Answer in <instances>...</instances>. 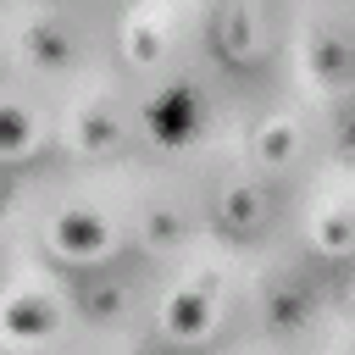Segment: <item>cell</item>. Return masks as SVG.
<instances>
[{
	"mask_svg": "<svg viewBox=\"0 0 355 355\" xmlns=\"http://www.w3.org/2000/svg\"><path fill=\"white\" fill-rule=\"evenodd\" d=\"M205 122H211V100L194 78H166L139 105V128L155 150H189L205 133Z\"/></svg>",
	"mask_w": 355,
	"mask_h": 355,
	"instance_id": "obj_1",
	"label": "cell"
},
{
	"mask_svg": "<svg viewBox=\"0 0 355 355\" xmlns=\"http://www.w3.org/2000/svg\"><path fill=\"white\" fill-rule=\"evenodd\" d=\"M44 244L55 261H72V266H94L116 250V227L94 211V205H61L50 222H44Z\"/></svg>",
	"mask_w": 355,
	"mask_h": 355,
	"instance_id": "obj_2",
	"label": "cell"
},
{
	"mask_svg": "<svg viewBox=\"0 0 355 355\" xmlns=\"http://www.w3.org/2000/svg\"><path fill=\"white\" fill-rule=\"evenodd\" d=\"M205 39H211V55L227 61V67H255V55L266 50V17L255 6H216L211 22H205Z\"/></svg>",
	"mask_w": 355,
	"mask_h": 355,
	"instance_id": "obj_3",
	"label": "cell"
},
{
	"mask_svg": "<svg viewBox=\"0 0 355 355\" xmlns=\"http://www.w3.org/2000/svg\"><path fill=\"white\" fill-rule=\"evenodd\" d=\"M216 322H222V305H216V294H205V288H194V283H183V288H172L166 300H161V327H166V338L172 344H205L211 333H216Z\"/></svg>",
	"mask_w": 355,
	"mask_h": 355,
	"instance_id": "obj_4",
	"label": "cell"
},
{
	"mask_svg": "<svg viewBox=\"0 0 355 355\" xmlns=\"http://www.w3.org/2000/svg\"><path fill=\"white\" fill-rule=\"evenodd\" d=\"M0 327H6V338L17 344V349H33V344H44L55 327H61V311H55V300L44 294V288H11L6 294V311H0Z\"/></svg>",
	"mask_w": 355,
	"mask_h": 355,
	"instance_id": "obj_5",
	"label": "cell"
},
{
	"mask_svg": "<svg viewBox=\"0 0 355 355\" xmlns=\"http://www.w3.org/2000/svg\"><path fill=\"white\" fill-rule=\"evenodd\" d=\"M305 78L316 89H349L355 83V33L344 28H316L305 39Z\"/></svg>",
	"mask_w": 355,
	"mask_h": 355,
	"instance_id": "obj_6",
	"label": "cell"
},
{
	"mask_svg": "<svg viewBox=\"0 0 355 355\" xmlns=\"http://www.w3.org/2000/svg\"><path fill=\"white\" fill-rule=\"evenodd\" d=\"M266 211H272V200H266V183H255V178H233L211 194V222L222 233H255V227H266Z\"/></svg>",
	"mask_w": 355,
	"mask_h": 355,
	"instance_id": "obj_7",
	"label": "cell"
},
{
	"mask_svg": "<svg viewBox=\"0 0 355 355\" xmlns=\"http://www.w3.org/2000/svg\"><path fill=\"white\" fill-rule=\"evenodd\" d=\"M311 316H316V300H311V288H305V283H294V277H283V283H272V288L261 294V327H266V333H277V338L305 333V327H311Z\"/></svg>",
	"mask_w": 355,
	"mask_h": 355,
	"instance_id": "obj_8",
	"label": "cell"
},
{
	"mask_svg": "<svg viewBox=\"0 0 355 355\" xmlns=\"http://www.w3.org/2000/svg\"><path fill=\"white\" fill-rule=\"evenodd\" d=\"M39 144H44V116L22 94H6V105H0V155L6 161H28Z\"/></svg>",
	"mask_w": 355,
	"mask_h": 355,
	"instance_id": "obj_9",
	"label": "cell"
},
{
	"mask_svg": "<svg viewBox=\"0 0 355 355\" xmlns=\"http://www.w3.org/2000/svg\"><path fill=\"white\" fill-rule=\"evenodd\" d=\"M22 55H28L33 67H44V72H61V67L78 55V33H72L61 17H39V22L22 33Z\"/></svg>",
	"mask_w": 355,
	"mask_h": 355,
	"instance_id": "obj_10",
	"label": "cell"
},
{
	"mask_svg": "<svg viewBox=\"0 0 355 355\" xmlns=\"http://www.w3.org/2000/svg\"><path fill=\"white\" fill-rule=\"evenodd\" d=\"M250 155H255V166H266V172H288V166L300 161V128H294L288 116H266V122H255V133H250Z\"/></svg>",
	"mask_w": 355,
	"mask_h": 355,
	"instance_id": "obj_11",
	"label": "cell"
},
{
	"mask_svg": "<svg viewBox=\"0 0 355 355\" xmlns=\"http://www.w3.org/2000/svg\"><path fill=\"white\" fill-rule=\"evenodd\" d=\"M116 44H122V61H128V67H155V61L166 55V28H161V17L133 11V17H122Z\"/></svg>",
	"mask_w": 355,
	"mask_h": 355,
	"instance_id": "obj_12",
	"label": "cell"
},
{
	"mask_svg": "<svg viewBox=\"0 0 355 355\" xmlns=\"http://www.w3.org/2000/svg\"><path fill=\"white\" fill-rule=\"evenodd\" d=\"M72 144H78L83 155H111V150H122V116H116L111 105H83L78 122H72Z\"/></svg>",
	"mask_w": 355,
	"mask_h": 355,
	"instance_id": "obj_13",
	"label": "cell"
},
{
	"mask_svg": "<svg viewBox=\"0 0 355 355\" xmlns=\"http://www.w3.org/2000/svg\"><path fill=\"white\" fill-rule=\"evenodd\" d=\"M72 300H78V316L83 322H116L128 311V288L116 277H83L72 288Z\"/></svg>",
	"mask_w": 355,
	"mask_h": 355,
	"instance_id": "obj_14",
	"label": "cell"
},
{
	"mask_svg": "<svg viewBox=\"0 0 355 355\" xmlns=\"http://www.w3.org/2000/svg\"><path fill=\"white\" fill-rule=\"evenodd\" d=\"M311 250H316V255H327V261L349 255V250H355V211H344V205L322 211V216L311 222Z\"/></svg>",
	"mask_w": 355,
	"mask_h": 355,
	"instance_id": "obj_15",
	"label": "cell"
},
{
	"mask_svg": "<svg viewBox=\"0 0 355 355\" xmlns=\"http://www.w3.org/2000/svg\"><path fill=\"white\" fill-rule=\"evenodd\" d=\"M139 239H144L150 250H172V244L183 239V211H178V205H150V211L139 216Z\"/></svg>",
	"mask_w": 355,
	"mask_h": 355,
	"instance_id": "obj_16",
	"label": "cell"
},
{
	"mask_svg": "<svg viewBox=\"0 0 355 355\" xmlns=\"http://www.w3.org/2000/svg\"><path fill=\"white\" fill-rule=\"evenodd\" d=\"M333 150H338L344 161H355V105H344V111L333 116Z\"/></svg>",
	"mask_w": 355,
	"mask_h": 355,
	"instance_id": "obj_17",
	"label": "cell"
},
{
	"mask_svg": "<svg viewBox=\"0 0 355 355\" xmlns=\"http://www.w3.org/2000/svg\"><path fill=\"white\" fill-rule=\"evenodd\" d=\"M194 288H205V294H222V266H200V272H194Z\"/></svg>",
	"mask_w": 355,
	"mask_h": 355,
	"instance_id": "obj_18",
	"label": "cell"
},
{
	"mask_svg": "<svg viewBox=\"0 0 355 355\" xmlns=\"http://www.w3.org/2000/svg\"><path fill=\"white\" fill-rule=\"evenodd\" d=\"M344 316H349V322H355V272H349V277H344Z\"/></svg>",
	"mask_w": 355,
	"mask_h": 355,
	"instance_id": "obj_19",
	"label": "cell"
}]
</instances>
